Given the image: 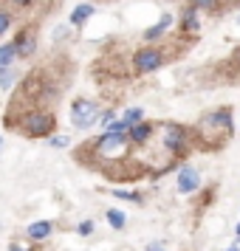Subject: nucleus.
Here are the masks:
<instances>
[{
  "label": "nucleus",
  "mask_w": 240,
  "mask_h": 251,
  "mask_svg": "<svg viewBox=\"0 0 240 251\" xmlns=\"http://www.w3.org/2000/svg\"><path fill=\"white\" fill-rule=\"evenodd\" d=\"M51 231H54V226H51L48 220H37V223H31V226L26 228V234L31 240H46Z\"/></svg>",
  "instance_id": "obj_13"
},
{
  "label": "nucleus",
  "mask_w": 240,
  "mask_h": 251,
  "mask_svg": "<svg viewBox=\"0 0 240 251\" xmlns=\"http://www.w3.org/2000/svg\"><path fill=\"white\" fill-rule=\"evenodd\" d=\"M14 3H17V6H31L34 0H14Z\"/></svg>",
  "instance_id": "obj_26"
},
{
  "label": "nucleus",
  "mask_w": 240,
  "mask_h": 251,
  "mask_svg": "<svg viewBox=\"0 0 240 251\" xmlns=\"http://www.w3.org/2000/svg\"><path fill=\"white\" fill-rule=\"evenodd\" d=\"M198 133H201V138L206 141L209 150H220L232 138V107H217L212 113L201 116Z\"/></svg>",
  "instance_id": "obj_1"
},
{
  "label": "nucleus",
  "mask_w": 240,
  "mask_h": 251,
  "mask_svg": "<svg viewBox=\"0 0 240 251\" xmlns=\"http://www.w3.org/2000/svg\"><path fill=\"white\" fill-rule=\"evenodd\" d=\"M12 82H14V74L9 71V65H6V68H0V85H3V88H9Z\"/></svg>",
  "instance_id": "obj_19"
},
{
  "label": "nucleus",
  "mask_w": 240,
  "mask_h": 251,
  "mask_svg": "<svg viewBox=\"0 0 240 251\" xmlns=\"http://www.w3.org/2000/svg\"><path fill=\"white\" fill-rule=\"evenodd\" d=\"M99 122V107L91 99H77L71 104V125L74 127H91Z\"/></svg>",
  "instance_id": "obj_6"
},
{
  "label": "nucleus",
  "mask_w": 240,
  "mask_h": 251,
  "mask_svg": "<svg viewBox=\"0 0 240 251\" xmlns=\"http://www.w3.org/2000/svg\"><path fill=\"white\" fill-rule=\"evenodd\" d=\"M14 48H17V57H31L37 51V34L34 28H23L17 40H14Z\"/></svg>",
  "instance_id": "obj_8"
},
{
  "label": "nucleus",
  "mask_w": 240,
  "mask_h": 251,
  "mask_svg": "<svg viewBox=\"0 0 240 251\" xmlns=\"http://www.w3.org/2000/svg\"><path fill=\"white\" fill-rule=\"evenodd\" d=\"M9 25H12V14H9V12H3V9H0V34H3V31L9 28Z\"/></svg>",
  "instance_id": "obj_20"
},
{
  "label": "nucleus",
  "mask_w": 240,
  "mask_h": 251,
  "mask_svg": "<svg viewBox=\"0 0 240 251\" xmlns=\"http://www.w3.org/2000/svg\"><path fill=\"white\" fill-rule=\"evenodd\" d=\"M9 127H17V133L31 138H48L54 130H57V119L51 110H28L20 119H6Z\"/></svg>",
  "instance_id": "obj_2"
},
{
  "label": "nucleus",
  "mask_w": 240,
  "mask_h": 251,
  "mask_svg": "<svg viewBox=\"0 0 240 251\" xmlns=\"http://www.w3.org/2000/svg\"><path fill=\"white\" fill-rule=\"evenodd\" d=\"M9 251H34V249H23L20 243H9Z\"/></svg>",
  "instance_id": "obj_24"
},
{
  "label": "nucleus",
  "mask_w": 240,
  "mask_h": 251,
  "mask_svg": "<svg viewBox=\"0 0 240 251\" xmlns=\"http://www.w3.org/2000/svg\"><path fill=\"white\" fill-rule=\"evenodd\" d=\"M96 14V6L93 3H80L74 12H71V25H85Z\"/></svg>",
  "instance_id": "obj_10"
},
{
  "label": "nucleus",
  "mask_w": 240,
  "mask_h": 251,
  "mask_svg": "<svg viewBox=\"0 0 240 251\" xmlns=\"http://www.w3.org/2000/svg\"><path fill=\"white\" fill-rule=\"evenodd\" d=\"M170 25H172V14H164V17H161L159 23H156V25H150L147 31H144V40H147V43H156L159 37L167 34V28H170Z\"/></svg>",
  "instance_id": "obj_11"
},
{
  "label": "nucleus",
  "mask_w": 240,
  "mask_h": 251,
  "mask_svg": "<svg viewBox=\"0 0 240 251\" xmlns=\"http://www.w3.org/2000/svg\"><path fill=\"white\" fill-rule=\"evenodd\" d=\"M0 152H3V136H0Z\"/></svg>",
  "instance_id": "obj_29"
},
{
  "label": "nucleus",
  "mask_w": 240,
  "mask_h": 251,
  "mask_svg": "<svg viewBox=\"0 0 240 251\" xmlns=\"http://www.w3.org/2000/svg\"><path fill=\"white\" fill-rule=\"evenodd\" d=\"M189 6L192 9H198V12H212V9H217V0H189Z\"/></svg>",
  "instance_id": "obj_17"
},
{
  "label": "nucleus",
  "mask_w": 240,
  "mask_h": 251,
  "mask_svg": "<svg viewBox=\"0 0 240 251\" xmlns=\"http://www.w3.org/2000/svg\"><path fill=\"white\" fill-rule=\"evenodd\" d=\"M161 65H164V51L156 46H144L133 54V68H136V74H153Z\"/></svg>",
  "instance_id": "obj_4"
},
{
  "label": "nucleus",
  "mask_w": 240,
  "mask_h": 251,
  "mask_svg": "<svg viewBox=\"0 0 240 251\" xmlns=\"http://www.w3.org/2000/svg\"><path fill=\"white\" fill-rule=\"evenodd\" d=\"M181 28L187 31V34H195L198 28H201V20H198V9H187V12L181 14Z\"/></svg>",
  "instance_id": "obj_12"
},
{
  "label": "nucleus",
  "mask_w": 240,
  "mask_h": 251,
  "mask_svg": "<svg viewBox=\"0 0 240 251\" xmlns=\"http://www.w3.org/2000/svg\"><path fill=\"white\" fill-rule=\"evenodd\" d=\"M238 25H240V14H238Z\"/></svg>",
  "instance_id": "obj_31"
},
{
  "label": "nucleus",
  "mask_w": 240,
  "mask_h": 251,
  "mask_svg": "<svg viewBox=\"0 0 240 251\" xmlns=\"http://www.w3.org/2000/svg\"><path fill=\"white\" fill-rule=\"evenodd\" d=\"M93 231V220H82L80 223V234H91Z\"/></svg>",
  "instance_id": "obj_23"
},
{
  "label": "nucleus",
  "mask_w": 240,
  "mask_h": 251,
  "mask_svg": "<svg viewBox=\"0 0 240 251\" xmlns=\"http://www.w3.org/2000/svg\"><path fill=\"white\" fill-rule=\"evenodd\" d=\"M198 186H201V175H198L192 167H181V172H178V192L189 195V192H195Z\"/></svg>",
  "instance_id": "obj_9"
},
{
  "label": "nucleus",
  "mask_w": 240,
  "mask_h": 251,
  "mask_svg": "<svg viewBox=\"0 0 240 251\" xmlns=\"http://www.w3.org/2000/svg\"><path fill=\"white\" fill-rule=\"evenodd\" d=\"M107 223H110L113 228H125V223H127L125 212H119V209H110V212H107Z\"/></svg>",
  "instance_id": "obj_15"
},
{
  "label": "nucleus",
  "mask_w": 240,
  "mask_h": 251,
  "mask_svg": "<svg viewBox=\"0 0 240 251\" xmlns=\"http://www.w3.org/2000/svg\"><path fill=\"white\" fill-rule=\"evenodd\" d=\"M93 150H96L93 158L99 167L102 164H122L130 152V138H127V133H102L96 138Z\"/></svg>",
  "instance_id": "obj_3"
},
{
  "label": "nucleus",
  "mask_w": 240,
  "mask_h": 251,
  "mask_svg": "<svg viewBox=\"0 0 240 251\" xmlns=\"http://www.w3.org/2000/svg\"><path fill=\"white\" fill-rule=\"evenodd\" d=\"M147 251H164V246H159V243L153 240V243H147Z\"/></svg>",
  "instance_id": "obj_25"
},
{
  "label": "nucleus",
  "mask_w": 240,
  "mask_h": 251,
  "mask_svg": "<svg viewBox=\"0 0 240 251\" xmlns=\"http://www.w3.org/2000/svg\"><path fill=\"white\" fill-rule=\"evenodd\" d=\"M141 119H144V110H141V107H130V110L125 113V119H122V122L130 127V125H136V122H141Z\"/></svg>",
  "instance_id": "obj_16"
},
{
  "label": "nucleus",
  "mask_w": 240,
  "mask_h": 251,
  "mask_svg": "<svg viewBox=\"0 0 240 251\" xmlns=\"http://www.w3.org/2000/svg\"><path fill=\"white\" fill-rule=\"evenodd\" d=\"M156 136V125H150V122H136V125L127 127V138L133 141V144H138V147H144V144H150V138Z\"/></svg>",
  "instance_id": "obj_7"
},
{
  "label": "nucleus",
  "mask_w": 240,
  "mask_h": 251,
  "mask_svg": "<svg viewBox=\"0 0 240 251\" xmlns=\"http://www.w3.org/2000/svg\"><path fill=\"white\" fill-rule=\"evenodd\" d=\"M189 130L181 125H164V130H161V144L170 150L172 155H181L184 150L189 147Z\"/></svg>",
  "instance_id": "obj_5"
},
{
  "label": "nucleus",
  "mask_w": 240,
  "mask_h": 251,
  "mask_svg": "<svg viewBox=\"0 0 240 251\" xmlns=\"http://www.w3.org/2000/svg\"><path fill=\"white\" fill-rule=\"evenodd\" d=\"M238 237H240V223H238Z\"/></svg>",
  "instance_id": "obj_30"
},
{
  "label": "nucleus",
  "mask_w": 240,
  "mask_h": 251,
  "mask_svg": "<svg viewBox=\"0 0 240 251\" xmlns=\"http://www.w3.org/2000/svg\"><path fill=\"white\" fill-rule=\"evenodd\" d=\"M14 57H17V48H14V43H6V46H0V68L12 65Z\"/></svg>",
  "instance_id": "obj_14"
},
{
  "label": "nucleus",
  "mask_w": 240,
  "mask_h": 251,
  "mask_svg": "<svg viewBox=\"0 0 240 251\" xmlns=\"http://www.w3.org/2000/svg\"><path fill=\"white\" fill-rule=\"evenodd\" d=\"M116 198H122V201H141V195H136V192H122V189H116Z\"/></svg>",
  "instance_id": "obj_22"
},
{
  "label": "nucleus",
  "mask_w": 240,
  "mask_h": 251,
  "mask_svg": "<svg viewBox=\"0 0 240 251\" xmlns=\"http://www.w3.org/2000/svg\"><path fill=\"white\" fill-rule=\"evenodd\" d=\"M235 62H238V65H240V48H238V54H235Z\"/></svg>",
  "instance_id": "obj_27"
},
{
  "label": "nucleus",
  "mask_w": 240,
  "mask_h": 251,
  "mask_svg": "<svg viewBox=\"0 0 240 251\" xmlns=\"http://www.w3.org/2000/svg\"><path fill=\"white\" fill-rule=\"evenodd\" d=\"M226 251H240V249H238V246H229V249H226Z\"/></svg>",
  "instance_id": "obj_28"
},
{
  "label": "nucleus",
  "mask_w": 240,
  "mask_h": 251,
  "mask_svg": "<svg viewBox=\"0 0 240 251\" xmlns=\"http://www.w3.org/2000/svg\"><path fill=\"white\" fill-rule=\"evenodd\" d=\"M48 144H51V147H68V138L65 136H54V138L48 136Z\"/></svg>",
  "instance_id": "obj_21"
},
{
  "label": "nucleus",
  "mask_w": 240,
  "mask_h": 251,
  "mask_svg": "<svg viewBox=\"0 0 240 251\" xmlns=\"http://www.w3.org/2000/svg\"><path fill=\"white\" fill-rule=\"evenodd\" d=\"M105 133H127V125L125 122H122V119H110V122H107V125H105Z\"/></svg>",
  "instance_id": "obj_18"
}]
</instances>
